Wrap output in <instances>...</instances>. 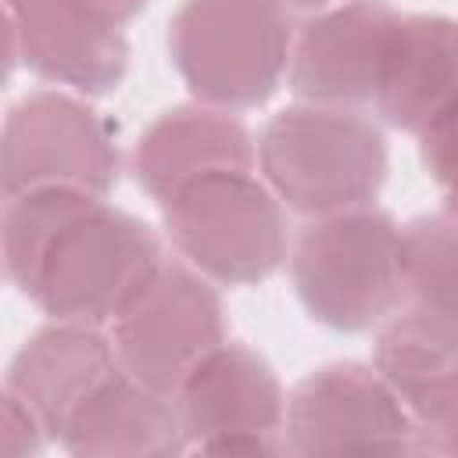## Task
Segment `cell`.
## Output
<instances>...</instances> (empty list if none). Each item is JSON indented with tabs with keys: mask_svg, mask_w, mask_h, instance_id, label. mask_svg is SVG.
I'll return each instance as SVG.
<instances>
[{
	"mask_svg": "<svg viewBox=\"0 0 458 458\" xmlns=\"http://www.w3.org/2000/svg\"><path fill=\"white\" fill-rule=\"evenodd\" d=\"M7 283L54 322L111 326L165 261L161 236L107 197L32 190L4 197Z\"/></svg>",
	"mask_w": 458,
	"mask_h": 458,
	"instance_id": "6da1fadb",
	"label": "cell"
},
{
	"mask_svg": "<svg viewBox=\"0 0 458 458\" xmlns=\"http://www.w3.org/2000/svg\"><path fill=\"white\" fill-rule=\"evenodd\" d=\"M258 175L301 218L376 204L390 154L383 129L358 107L297 100L258 129Z\"/></svg>",
	"mask_w": 458,
	"mask_h": 458,
	"instance_id": "7a4b0ae2",
	"label": "cell"
},
{
	"mask_svg": "<svg viewBox=\"0 0 458 458\" xmlns=\"http://www.w3.org/2000/svg\"><path fill=\"white\" fill-rule=\"evenodd\" d=\"M301 308L333 333H372L401 308V225L365 204L308 218L290 243Z\"/></svg>",
	"mask_w": 458,
	"mask_h": 458,
	"instance_id": "3957f363",
	"label": "cell"
},
{
	"mask_svg": "<svg viewBox=\"0 0 458 458\" xmlns=\"http://www.w3.org/2000/svg\"><path fill=\"white\" fill-rule=\"evenodd\" d=\"M297 25L283 0H182L168 18V57L193 100L254 111L283 86Z\"/></svg>",
	"mask_w": 458,
	"mask_h": 458,
	"instance_id": "277c9868",
	"label": "cell"
},
{
	"mask_svg": "<svg viewBox=\"0 0 458 458\" xmlns=\"http://www.w3.org/2000/svg\"><path fill=\"white\" fill-rule=\"evenodd\" d=\"M175 254L218 286H258L290 258L286 204L254 172H222L161 204Z\"/></svg>",
	"mask_w": 458,
	"mask_h": 458,
	"instance_id": "5b68a950",
	"label": "cell"
},
{
	"mask_svg": "<svg viewBox=\"0 0 458 458\" xmlns=\"http://www.w3.org/2000/svg\"><path fill=\"white\" fill-rule=\"evenodd\" d=\"M122 175L111 122L72 89H32L11 104L0 132V193L79 190L107 197Z\"/></svg>",
	"mask_w": 458,
	"mask_h": 458,
	"instance_id": "8992f818",
	"label": "cell"
},
{
	"mask_svg": "<svg viewBox=\"0 0 458 458\" xmlns=\"http://www.w3.org/2000/svg\"><path fill=\"white\" fill-rule=\"evenodd\" d=\"M107 333L114 340L118 365L132 379L175 397L186 376L225 340L218 283L182 258H165Z\"/></svg>",
	"mask_w": 458,
	"mask_h": 458,
	"instance_id": "52a82bcc",
	"label": "cell"
},
{
	"mask_svg": "<svg viewBox=\"0 0 458 458\" xmlns=\"http://www.w3.org/2000/svg\"><path fill=\"white\" fill-rule=\"evenodd\" d=\"M290 454H422L411 408L369 361H333L286 394Z\"/></svg>",
	"mask_w": 458,
	"mask_h": 458,
	"instance_id": "ba28073f",
	"label": "cell"
},
{
	"mask_svg": "<svg viewBox=\"0 0 458 458\" xmlns=\"http://www.w3.org/2000/svg\"><path fill=\"white\" fill-rule=\"evenodd\" d=\"M179 419L190 451L283 454L286 390L276 369L247 344L222 340L179 386Z\"/></svg>",
	"mask_w": 458,
	"mask_h": 458,
	"instance_id": "9c48e42d",
	"label": "cell"
},
{
	"mask_svg": "<svg viewBox=\"0 0 458 458\" xmlns=\"http://www.w3.org/2000/svg\"><path fill=\"white\" fill-rule=\"evenodd\" d=\"M7 68L25 64L50 86L107 97L129 72L125 32L97 18L86 0H4Z\"/></svg>",
	"mask_w": 458,
	"mask_h": 458,
	"instance_id": "30bf717a",
	"label": "cell"
},
{
	"mask_svg": "<svg viewBox=\"0 0 458 458\" xmlns=\"http://www.w3.org/2000/svg\"><path fill=\"white\" fill-rule=\"evenodd\" d=\"M401 11L390 0H340L297 25L286 86L297 100L372 107Z\"/></svg>",
	"mask_w": 458,
	"mask_h": 458,
	"instance_id": "8fae6325",
	"label": "cell"
},
{
	"mask_svg": "<svg viewBox=\"0 0 458 458\" xmlns=\"http://www.w3.org/2000/svg\"><path fill=\"white\" fill-rule=\"evenodd\" d=\"M129 168L136 186L161 208L197 179L222 172H254L258 140L236 111L193 100L161 111L140 132Z\"/></svg>",
	"mask_w": 458,
	"mask_h": 458,
	"instance_id": "7c38bea8",
	"label": "cell"
},
{
	"mask_svg": "<svg viewBox=\"0 0 458 458\" xmlns=\"http://www.w3.org/2000/svg\"><path fill=\"white\" fill-rule=\"evenodd\" d=\"M118 351L107 326L54 322L36 329L7 365L4 390L25 401L57 444L75 411L118 372Z\"/></svg>",
	"mask_w": 458,
	"mask_h": 458,
	"instance_id": "4fadbf2b",
	"label": "cell"
},
{
	"mask_svg": "<svg viewBox=\"0 0 458 458\" xmlns=\"http://www.w3.org/2000/svg\"><path fill=\"white\" fill-rule=\"evenodd\" d=\"M451 107H458V18L401 14L372 111L383 125L419 140Z\"/></svg>",
	"mask_w": 458,
	"mask_h": 458,
	"instance_id": "5bb4252c",
	"label": "cell"
},
{
	"mask_svg": "<svg viewBox=\"0 0 458 458\" xmlns=\"http://www.w3.org/2000/svg\"><path fill=\"white\" fill-rule=\"evenodd\" d=\"M57 444L75 458H172L190 451L175 397L143 386L125 369L97 386Z\"/></svg>",
	"mask_w": 458,
	"mask_h": 458,
	"instance_id": "9a60e30c",
	"label": "cell"
},
{
	"mask_svg": "<svg viewBox=\"0 0 458 458\" xmlns=\"http://www.w3.org/2000/svg\"><path fill=\"white\" fill-rule=\"evenodd\" d=\"M372 365L415 408L444 376L458 369V322L401 304L386 322L376 326Z\"/></svg>",
	"mask_w": 458,
	"mask_h": 458,
	"instance_id": "2e32d148",
	"label": "cell"
},
{
	"mask_svg": "<svg viewBox=\"0 0 458 458\" xmlns=\"http://www.w3.org/2000/svg\"><path fill=\"white\" fill-rule=\"evenodd\" d=\"M401 304L458 322V222L444 208L401 225Z\"/></svg>",
	"mask_w": 458,
	"mask_h": 458,
	"instance_id": "e0dca14e",
	"label": "cell"
},
{
	"mask_svg": "<svg viewBox=\"0 0 458 458\" xmlns=\"http://www.w3.org/2000/svg\"><path fill=\"white\" fill-rule=\"evenodd\" d=\"M422 454H458V369L444 376L415 408Z\"/></svg>",
	"mask_w": 458,
	"mask_h": 458,
	"instance_id": "ac0fdd59",
	"label": "cell"
},
{
	"mask_svg": "<svg viewBox=\"0 0 458 458\" xmlns=\"http://www.w3.org/2000/svg\"><path fill=\"white\" fill-rule=\"evenodd\" d=\"M419 157L444 193V211L458 222V107L419 136Z\"/></svg>",
	"mask_w": 458,
	"mask_h": 458,
	"instance_id": "d6986e66",
	"label": "cell"
},
{
	"mask_svg": "<svg viewBox=\"0 0 458 458\" xmlns=\"http://www.w3.org/2000/svg\"><path fill=\"white\" fill-rule=\"evenodd\" d=\"M50 444L47 426L39 422V415L18 401L14 394L4 390V408H0V454L4 458H29L39 454Z\"/></svg>",
	"mask_w": 458,
	"mask_h": 458,
	"instance_id": "ffe728a7",
	"label": "cell"
},
{
	"mask_svg": "<svg viewBox=\"0 0 458 458\" xmlns=\"http://www.w3.org/2000/svg\"><path fill=\"white\" fill-rule=\"evenodd\" d=\"M147 4L150 0H86V7L97 18H104L107 25H114V29H125L129 21H136L147 11Z\"/></svg>",
	"mask_w": 458,
	"mask_h": 458,
	"instance_id": "44dd1931",
	"label": "cell"
},
{
	"mask_svg": "<svg viewBox=\"0 0 458 458\" xmlns=\"http://www.w3.org/2000/svg\"><path fill=\"white\" fill-rule=\"evenodd\" d=\"M290 11H304V14H315V11H326V7H333V4H340V0H283Z\"/></svg>",
	"mask_w": 458,
	"mask_h": 458,
	"instance_id": "7402d4cb",
	"label": "cell"
}]
</instances>
